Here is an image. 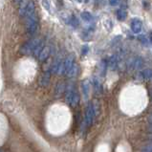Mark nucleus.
Masks as SVG:
<instances>
[{"instance_id": "nucleus-1", "label": "nucleus", "mask_w": 152, "mask_h": 152, "mask_svg": "<svg viewBox=\"0 0 152 152\" xmlns=\"http://www.w3.org/2000/svg\"><path fill=\"white\" fill-rule=\"evenodd\" d=\"M40 42L41 41H40V39H39V37H34V39H32L31 40L27 41V42H25L23 44V45L21 46V48H20V53H21L22 55H24V56L32 55L34 50L36 49V47L39 45Z\"/></svg>"}, {"instance_id": "nucleus-13", "label": "nucleus", "mask_w": 152, "mask_h": 152, "mask_svg": "<svg viewBox=\"0 0 152 152\" xmlns=\"http://www.w3.org/2000/svg\"><path fill=\"white\" fill-rule=\"evenodd\" d=\"M79 99H81V98H79V94L76 90H74L73 95H72V98H71V101H70V103H69V105L72 106V107H76V106L78 104Z\"/></svg>"}, {"instance_id": "nucleus-25", "label": "nucleus", "mask_w": 152, "mask_h": 152, "mask_svg": "<svg viewBox=\"0 0 152 152\" xmlns=\"http://www.w3.org/2000/svg\"><path fill=\"white\" fill-rule=\"evenodd\" d=\"M42 5L47 11L50 12V6H49L50 4H49V2H48V0H42Z\"/></svg>"}, {"instance_id": "nucleus-12", "label": "nucleus", "mask_w": 152, "mask_h": 152, "mask_svg": "<svg viewBox=\"0 0 152 152\" xmlns=\"http://www.w3.org/2000/svg\"><path fill=\"white\" fill-rule=\"evenodd\" d=\"M118 63H119V58H118V56H116V55H114L111 57L109 58L108 60V67L109 69H111V70H115L118 67Z\"/></svg>"}, {"instance_id": "nucleus-17", "label": "nucleus", "mask_w": 152, "mask_h": 152, "mask_svg": "<svg viewBox=\"0 0 152 152\" xmlns=\"http://www.w3.org/2000/svg\"><path fill=\"white\" fill-rule=\"evenodd\" d=\"M144 79H146V81H152V70L151 69H146L143 73H141Z\"/></svg>"}, {"instance_id": "nucleus-20", "label": "nucleus", "mask_w": 152, "mask_h": 152, "mask_svg": "<svg viewBox=\"0 0 152 152\" xmlns=\"http://www.w3.org/2000/svg\"><path fill=\"white\" fill-rule=\"evenodd\" d=\"M81 18L83 19L84 21L89 22V21H92L93 16L89 12H83V13H81Z\"/></svg>"}, {"instance_id": "nucleus-10", "label": "nucleus", "mask_w": 152, "mask_h": 152, "mask_svg": "<svg viewBox=\"0 0 152 152\" xmlns=\"http://www.w3.org/2000/svg\"><path fill=\"white\" fill-rule=\"evenodd\" d=\"M36 15V6H34V3L33 1H29L28 6H27L26 13H25V18L26 17H30Z\"/></svg>"}, {"instance_id": "nucleus-22", "label": "nucleus", "mask_w": 152, "mask_h": 152, "mask_svg": "<svg viewBox=\"0 0 152 152\" xmlns=\"http://www.w3.org/2000/svg\"><path fill=\"white\" fill-rule=\"evenodd\" d=\"M138 39H139L144 45H148V42H149V40H148V39L144 36V34H140V36H138Z\"/></svg>"}, {"instance_id": "nucleus-11", "label": "nucleus", "mask_w": 152, "mask_h": 152, "mask_svg": "<svg viewBox=\"0 0 152 152\" xmlns=\"http://www.w3.org/2000/svg\"><path fill=\"white\" fill-rule=\"evenodd\" d=\"M61 62L62 61L60 60H58V58H57V60L53 62V64H52L51 69H50V72L52 74L58 75V73H60V70Z\"/></svg>"}, {"instance_id": "nucleus-5", "label": "nucleus", "mask_w": 152, "mask_h": 152, "mask_svg": "<svg viewBox=\"0 0 152 152\" xmlns=\"http://www.w3.org/2000/svg\"><path fill=\"white\" fill-rule=\"evenodd\" d=\"M50 79H51V72L50 71H47L45 73H43L39 78V86L40 87H47L50 82Z\"/></svg>"}, {"instance_id": "nucleus-6", "label": "nucleus", "mask_w": 152, "mask_h": 152, "mask_svg": "<svg viewBox=\"0 0 152 152\" xmlns=\"http://www.w3.org/2000/svg\"><path fill=\"white\" fill-rule=\"evenodd\" d=\"M50 53H51V48L49 46H44L43 49L41 50V52L39 53V57H39V60L41 61V62L45 61L47 58L49 57Z\"/></svg>"}, {"instance_id": "nucleus-18", "label": "nucleus", "mask_w": 152, "mask_h": 152, "mask_svg": "<svg viewBox=\"0 0 152 152\" xmlns=\"http://www.w3.org/2000/svg\"><path fill=\"white\" fill-rule=\"evenodd\" d=\"M93 86H94L95 92L97 93V94H99V93L102 92V86H101V83H99V81L97 78L93 79Z\"/></svg>"}, {"instance_id": "nucleus-24", "label": "nucleus", "mask_w": 152, "mask_h": 152, "mask_svg": "<svg viewBox=\"0 0 152 152\" xmlns=\"http://www.w3.org/2000/svg\"><path fill=\"white\" fill-rule=\"evenodd\" d=\"M106 67H107V63L106 62L103 60V61H102V63H101V70H102V75L103 76L105 74V70H106Z\"/></svg>"}, {"instance_id": "nucleus-14", "label": "nucleus", "mask_w": 152, "mask_h": 152, "mask_svg": "<svg viewBox=\"0 0 152 152\" xmlns=\"http://www.w3.org/2000/svg\"><path fill=\"white\" fill-rule=\"evenodd\" d=\"M28 3H29L28 0H22V1L18 4L19 5L18 13H19V15L21 16V17H24V15H25L26 9H27V6H28Z\"/></svg>"}, {"instance_id": "nucleus-4", "label": "nucleus", "mask_w": 152, "mask_h": 152, "mask_svg": "<svg viewBox=\"0 0 152 152\" xmlns=\"http://www.w3.org/2000/svg\"><path fill=\"white\" fill-rule=\"evenodd\" d=\"M95 117L96 116H95V113H94V109H93L92 103H89L87 107H86L85 117H84V124H85L86 127H90L92 125Z\"/></svg>"}, {"instance_id": "nucleus-7", "label": "nucleus", "mask_w": 152, "mask_h": 152, "mask_svg": "<svg viewBox=\"0 0 152 152\" xmlns=\"http://www.w3.org/2000/svg\"><path fill=\"white\" fill-rule=\"evenodd\" d=\"M81 88H82V94L84 96V99H87L89 94H90V81L88 79H84L81 82Z\"/></svg>"}, {"instance_id": "nucleus-28", "label": "nucleus", "mask_w": 152, "mask_h": 152, "mask_svg": "<svg viewBox=\"0 0 152 152\" xmlns=\"http://www.w3.org/2000/svg\"><path fill=\"white\" fill-rule=\"evenodd\" d=\"M148 122H149V130L152 132V113L150 114L149 118H148Z\"/></svg>"}, {"instance_id": "nucleus-31", "label": "nucleus", "mask_w": 152, "mask_h": 152, "mask_svg": "<svg viewBox=\"0 0 152 152\" xmlns=\"http://www.w3.org/2000/svg\"><path fill=\"white\" fill-rule=\"evenodd\" d=\"M149 41H150V43L152 44V33H150V36H149Z\"/></svg>"}, {"instance_id": "nucleus-23", "label": "nucleus", "mask_w": 152, "mask_h": 152, "mask_svg": "<svg viewBox=\"0 0 152 152\" xmlns=\"http://www.w3.org/2000/svg\"><path fill=\"white\" fill-rule=\"evenodd\" d=\"M71 24H72V26L74 27V28H76V27H78L79 25V21L78 20V18L76 16H72L71 17Z\"/></svg>"}, {"instance_id": "nucleus-3", "label": "nucleus", "mask_w": 152, "mask_h": 152, "mask_svg": "<svg viewBox=\"0 0 152 152\" xmlns=\"http://www.w3.org/2000/svg\"><path fill=\"white\" fill-rule=\"evenodd\" d=\"M75 63V56L73 54H70L69 56L65 58L63 62H61V66H60V73L58 75H66V73L69 71L73 64Z\"/></svg>"}, {"instance_id": "nucleus-9", "label": "nucleus", "mask_w": 152, "mask_h": 152, "mask_svg": "<svg viewBox=\"0 0 152 152\" xmlns=\"http://www.w3.org/2000/svg\"><path fill=\"white\" fill-rule=\"evenodd\" d=\"M131 30L134 34H139L141 31V21L140 19H133L131 22Z\"/></svg>"}, {"instance_id": "nucleus-26", "label": "nucleus", "mask_w": 152, "mask_h": 152, "mask_svg": "<svg viewBox=\"0 0 152 152\" xmlns=\"http://www.w3.org/2000/svg\"><path fill=\"white\" fill-rule=\"evenodd\" d=\"M141 152H152V144H148L146 147L144 148L143 151Z\"/></svg>"}, {"instance_id": "nucleus-15", "label": "nucleus", "mask_w": 152, "mask_h": 152, "mask_svg": "<svg viewBox=\"0 0 152 152\" xmlns=\"http://www.w3.org/2000/svg\"><path fill=\"white\" fill-rule=\"evenodd\" d=\"M78 64L74 63L73 66H72L70 69H69V71L66 73L67 78H75L76 76L78 75Z\"/></svg>"}, {"instance_id": "nucleus-21", "label": "nucleus", "mask_w": 152, "mask_h": 152, "mask_svg": "<svg viewBox=\"0 0 152 152\" xmlns=\"http://www.w3.org/2000/svg\"><path fill=\"white\" fill-rule=\"evenodd\" d=\"M43 47H44V44H43V42H40L39 45H37L36 47V49L34 50V52H33V55L34 57H39V53L41 52V50L43 49Z\"/></svg>"}, {"instance_id": "nucleus-2", "label": "nucleus", "mask_w": 152, "mask_h": 152, "mask_svg": "<svg viewBox=\"0 0 152 152\" xmlns=\"http://www.w3.org/2000/svg\"><path fill=\"white\" fill-rule=\"evenodd\" d=\"M25 25H26L27 32H28V34H31V36H34V34H36L37 33L39 24V18H37L36 16V13L33 16L26 17Z\"/></svg>"}, {"instance_id": "nucleus-27", "label": "nucleus", "mask_w": 152, "mask_h": 152, "mask_svg": "<svg viewBox=\"0 0 152 152\" xmlns=\"http://www.w3.org/2000/svg\"><path fill=\"white\" fill-rule=\"evenodd\" d=\"M120 2V0H109V4L111 6H116L118 5Z\"/></svg>"}, {"instance_id": "nucleus-30", "label": "nucleus", "mask_w": 152, "mask_h": 152, "mask_svg": "<svg viewBox=\"0 0 152 152\" xmlns=\"http://www.w3.org/2000/svg\"><path fill=\"white\" fill-rule=\"evenodd\" d=\"M21 1H22V0H15V4H16V5H18V4H19V3H20V2H21Z\"/></svg>"}, {"instance_id": "nucleus-8", "label": "nucleus", "mask_w": 152, "mask_h": 152, "mask_svg": "<svg viewBox=\"0 0 152 152\" xmlns=\"http://www.w3.org/2000/svg\"><path fill=\"white\" fill-rule=\"evenodd\" d=\"M65 89H66V85H65L64 82H58L56 85V88H55V96H56V98L61 97V95L65 92Z\"/></svg>"}, {"instance_id": "nucleus-19", "label": "nucleus", "mask_w": 152, "mask_h": 152, "mask_svg": "<svg viewBox=\"0 0 152 152\" xmlns=\"http://www.w3.org/2000/svg\"><path fill=\"white\" fill-rule=\"evenodd\" d=\"M126 16H127V13L123 9H120L117 12V17H118V19L120 20V21H123V20L126 18Z\"/></svg>"}, {"instance_id": "nucleus-16", "label": "nucleus", "mask_w": 152, "mask_h": 152, "mask_svg": "<svg viewBox=\"0 0 152 152\" xmlns=\"http://www.w3.org/2000/svg\"><path fill=\"white\" fill-rule=\"evenodd\" d=\"M144 64V62L143 60V58H141V57H137L133 60V68L138 69V70L143 68Z\"/></svg>"}, {"instance_id": "nucleus-29", "label": "nucleus", "mask_w": 152, "mask_h": 152, "mask_svg": "<svg viewBox=\"0 0 152 152\" xmlns=\"http://www.w3.org/2000/svg\"><path fill=\"white\" fill-rule=\"evenodd\" d=\"M88 50H89V49H88L87 46H83V47H82V54L85 55V54L88 52Z\"/></svg>"}]
</instances>
